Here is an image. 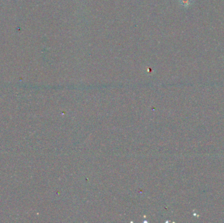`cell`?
Wrapping results in <instances>:
<instances>
[{"instance_id": "1", "label": "cell", "mask_w": 224, "mask_h": 223, "mask_svg": "<svg viewBox=\"0 0 224 223\" xmlns=\"http://www.w3.org/2000/svg\"><path fill=\"white\" fill-rule=\"evenodd\" d=\"M180 1L183 5L185 6H188L191 2V0H180Z\"/></svg>"}]
</instances>
